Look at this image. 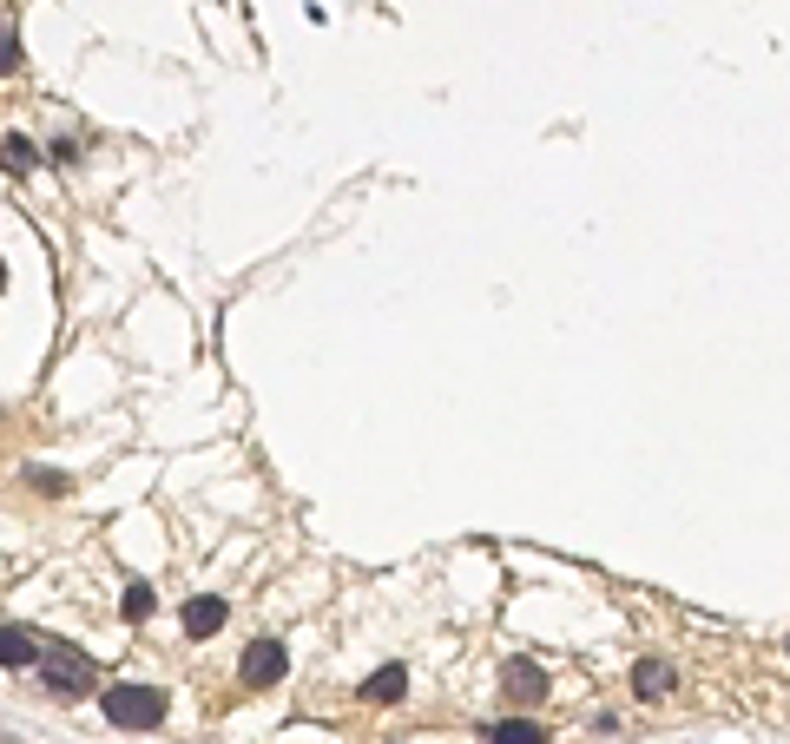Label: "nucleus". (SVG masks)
Here are the masks:
<instances>
[{
  "mask_svg": "<svg viewBox=\"0 0 790 744\" xmlns=\"http://www.w3.org/2000/svg\"><path fill=\"white\" fill-rule=\"evenodd\" d=\"M501 685H507L514 698H540V692H547V672H540L534 659H507V665H501Z\"/></svg>",
  "mask_w": 790,
  "mask_h": 744,
  "instance_id": "7",
  "label": "nucleus"
},
{
  "mask_svg": "<svg viewBox=\"0 0 790 744\" xmlns=\"http://www.w3.org/2000/svg\"><path fill=\"white\" fill-rule=\"evenodd\" d=\"M672 685H679V679H672V665H665V659H639V665H632V692L646 698V705L672 698Z\"/></svg>",
  "mask_w": 790,
  "mask_h": 744,
  "instance_id": "5",
  "label": "nucleus"
},
{
  "mask_svg": "<svg viewBox=\"0 0 790 744\" xmlns=\"http://www.w3.org/2000/svg\"><path fill=\"white\" fill-rule=\"evenodd\" d=\"M0 73H20V33L0 27Z\"/></svg>",
  "mask_w": 790,
  "mask_h": 744,
  "instance_id": "12",
  "label": "nucleus"
},
{
  "mask_svg": "<svg viewBox=\"0 0 790 744\" xmlns=\"http://www.w3.org/2000/svg\"><path fill=\"white\" fill-rule=\"evenodd\" d=\"M363 698H369V705H402V698H409V672H402V665L369 672V679H363Z\"/></svg>",
  "mask_w": 790,
  "mask_h": 744,
  "instance_id": "6",
  "label": "nucleus"
},
{
  "mask_svg": "<svg viewBox=\"0 0 790 744\" xmlns=\"http://www.w3.org/2000/svg\"><path fill=\"white\" fill-rule=\"evenodd\" d=\"M40 659V633L27 626H0V665H33Z\"/></svg>",
  "mask_w": 790,
  "mask_h": 744,
  "instance_id": "8",
  "label": "nucleus"
},
{
  "mask_svg": "<svg viewBox=\"0 0 790 744\" xmlns=\"http://www.w3.org/2000/svg\"><path fill=\"white\" fill-rule=\"evenodd\" d=\"M99 705H106V718L119 731H158L165 725V712H172V698L158 692V685H106V692H99Z\"/></svg>",
  "mask_w": 790,
  "mask_h": 744,
  "instance_id": "1",
  "label": "nucleus"
},
{
  "mask_svg": "<svg viewBox=\"0 0 790 744\" xmlns=\"http://www.w3.org/2000/svg\"><path fill=\"white\" fill-rule=\"evenodd\" d=\"M284 672H290L284 639H251V652H244V685H251V692H270Z\"/></svg>",
  "mask_w": 790,
  "mask_h": 744,
  "instance_id": "3",
  "label": "nucleus"
},
{
  "mask_svg": "<svg viewBox=\"0 0 790 744\" xmlns=\"http://www.w3.org/2000/svg\"><path fill=\"white\" fill-rule=\"evenodd\" d=\"M40 659H47V692L53 698H79V692H93V665L79 659V652H66V646H40Z\"/></svg>",
  "mask_w": 790,
  "mask_h": 744,
  "instance_id": "2",
  "label": "nucleus"
},
{
  "mask_svg": "<svg viewBox=\"0 0 790 744\" xmlns=\"http://www.w3.org/2000/svg\"><path fill=\"white\" fill-rule=\"evenodd\" d=\"M0 165H7V172H14V178L40 172V145H33V139H20V132H14V139L0 145Z\"/></svg>",
  "mask_w": 790,
  "mask_h": 744,
  "instance_id": "9",
  "label": "nucleus"
},
{
  "mask_svg": "<svg viewBox=\"0 0 790 744\" xmlns=\"http://www.w3.org/2000/svg\"><path fill=\"white\" fill-rule=\"evenodd\" d=\"M33 488H40V494H66V475H53V468H33Z\"/></svg>",
  "mask_w": 790,
  "mask_h": 744,
  "instance_id": "13",
  "label": "nucleus"
},
{
  "mask_svg": "<svg viewBox=\"0 0 790 744\" xmlns=\"http://www.w3.org/2000/svg\"><path fill=\"white\" fill-rule=\"evenodd\" d=\"M488 744H547V731L527 725V718H507V725H494V731H488Z\"/></svg>",
  "mask_w": 790,
  "mask_h": 744,
  "instance_id": "10",
  "label": "nucleus"
},
{
  "mask_svg": "<svg viewBox=\"0 0 790 744\" xmlns=\"http://www.w3.org/2000/svg\"><path fill=\"white\" fill-rule=\"evenodd\" d=\"M0 290H7V257H0Z\"/></svg>",
  "mask_w": 790,
  "mask_h": 744,
  "instance_id": "14",
  "label": "nucleus"
},
{
  "mask_svg": "<svg viewBox=\"0 0 790 744\" xmlns=\"http://www.w3.org/2000/svg\"><path fill=\"white\" fill-rule=\"evenodd\" d=\"M152 606H158V600H152V586H145V580H132L126 593H119V613H126L132 626H139V619H152Z\"/></svg>",
  "mask_w": 790,
  "mask_h": 744,
  "instance_id": "11",
  "label": "nucleus"
},
{
  "mask_svg": "<svg viewBox=\"0 0 790 744\" xmlns=\"http://www.w3.org/2000/svg\"><path fill=\"white\" fill-rule=\"evenodd\" d=\"M224 619H231V606L218 593H198V600H185V639H218Z\"/></svg>",
  "mask_w": 790,
  "mask_h": 744,
  "instance_id": "4",
  "label": "nucleus"
}]
</instances>
